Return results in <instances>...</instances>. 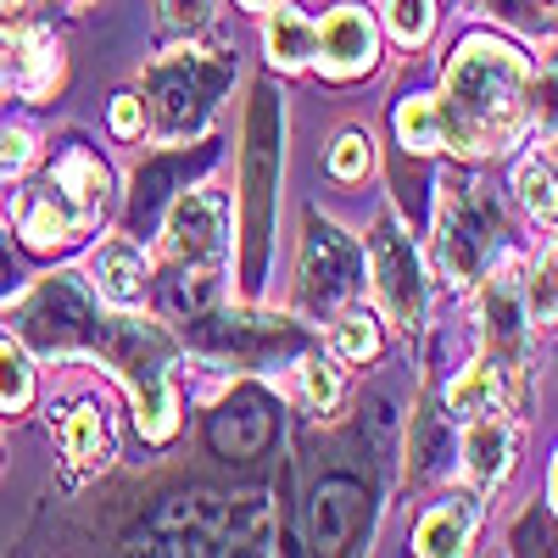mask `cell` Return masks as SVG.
<instances>
[{"instance_id":"6da1fadb","label":"cell","mask_w":558,"mask_h":558,"mask_svg":"<svg viewBox=\"0 0 558 558\" xmlns=\"http://www.w3.org/2000/svg\"><path fill=\"white\" fill-rule=\"evenodd\" d=\"M525 101V62L502 39H463L447 68V112L441 129L458 134V146H492L520 118Z\"/></svg>"},{"instance_id":"7a4b0ae2","label":"cell","mask_w":558,"mask_h":558,"mask_svg":"<svg viewBox=\"0 0 558 558\" xmlns=\"http://www.w3.org/2000/svg\"><path fill=\"white\" fill-rule=\"evenodd\" d=\"M96 352L134 391L146 441H168L173 436V347H168V336L157 324H140V318H101Z\"/></svg>"},{"instance_id":"3957f363","label":"cell","mask_w":558,"mask_h":558,"mask_svg":"<svg viewBox=\"0 0 558 558\" xmlns=\"http://www.w3.org/2000/svg\"><path fill=\"white\" fill-rule=\"evenodd\" d=\"M107 202V168L89 157L84 146H73L51 173H45L39 191H28L17 202V223L34 246H57V241H78L89 223L101 218Z\"/></svg>"},{"instance_id":"277c9868","label":"cell","mask_w":558,"mask_h":558,"mask_svg":"<svg viewBox=\"0 0 558 558\" xmlns=\"http://www.w3.org/2000/svg\"><path fill=\"white\" fill-rule=\"evenodd\" d=\"M274 196H279V101L268 89H257L252 118H246V196H241V218H246V291L263 286L268 274V252H274Z\"/></svg>"},{"instance_id":"5b68a950","label":"cell","mask_w":558,"mask_h":558,"mask_svg":"<svg viewBox=\"0 0 558 558\" xmlns=\"http://www.w3.org/2000/svg\"><path fill=\"white\" fill-rule=\"evenodd\" d=\"M223 218H229V202L218 191H184L173 202V218H168V252L179 263V286H173V307L184 313H202L207 296H213V279H218V263H223Z\"/></svg>"},{"instance_id":"8992f818","label":"cell","mask_w":558,"mask_h":558,"mask_svg":"<svg viewBox=\"0 0 558 558\" xmlns=\"http://www.w3.org/2000/svg\"><path fill=\"white\" fill-rule=\"evenodd\" d=\"M101 330V313L96 296H89L73 274H51L39 279L34 296L17 307V336L39 352H78V347H96Z\"/></svg>"},{"instance_id":"52a82bcc","label":"cell","mask_w":558,"mask_h":558,"mask_svg":"<svg viewBox=\"0 0 558 558\" xmlns=\"http://www.w3.org/2000/svg\"><path fill=\"white\" fill-rule=\"evenodd\" d=\"M229 57H179V62H162L151 68V101H157V118L168 134H184V129H196L213 101L223 96V84H229Z\"/></svg>"},{"instance_id":"ba28073f","label":"cell","mask_w":558,"mask_h":558,"mask_svg":"<svg viewBox=\"0 0 558 558\" xmlns=\"http://www.w3.org/2000/svg\"><path fill=\"white\" fill-rule=\"evenodd\" d=\"M218 520H223L218 492H179L129 536V547L134 553H223Z\"/></svg>"},{"instance_id":"9c48e42d","label":"cell","mask_w":558,"mask_h":558,"mask_svg":"<svg viewBox=\"0 0 558 558\" xmlns=\"http://www.w3.org/2000/svg\"><path fill=\"white\" fill-rule=\"evenodd\" d=\"M357 291V246L341 235L336 223H307V246H302V313L324 318L336 313Z\"/></svg>"},{"instance_id":"30bf717a","label":"cell","mask_w":558,"mask_h":558,"mask_svg":"<svg viewBox=\"0 0 558 558\" xmlns=\"http://www.w3.org/2000/svg\"><path fill=\"white\" fill-rule=\"evenodd\" d=\"M441 235H436V246H441V268L452 274V286H470V279H481V268H486V257H492V207H486V196H475V191H458V184H447V202H441Z\"/></svg>"},{"instance_id":"8fae6325","label":"cell","mask_w":558,"mask_h":558,"mask_svg":"<svg viewBox=\"0 0 558 558\" xmlns=\"http://www.w3.org/2000/svg\"><path fill=\"white\" fill-rule=\"evenodd\" d=\"M368 257H375V286H380V302L391 307V318L402 330H413L418 313H425V279H418V257H413V241L402 235L397 213L380 218L375 241H368Z\"/></svg>"},{"instance_id":"7c38bea8","label":"cell","mask_w":558,"mask_h":558,"mask_svg":"<svg viewBox=\"0 0 558 558\" xmlns=\"http://www.w3.org/2000/svg\"><path fill=\"white\" fill-rule=\"evenodd\" d=\"M313 57L324 62V73H330V78H352V73H363L368 62L380 57V34H375V23H368V12L341 7L330 23L318 28Z\"/></svg>"},{"instance_id":"4fadbf2b","label":"cell","mask_w":558,"mask_h":558,"mask_svg":"<svg viewBox=\"0 0 558 558\" xmlns=\"http://www.w3.org/2000/svg\"><path fill=\"white\" fill-rule=\"evenodd\" d=\"M357 520H363V486L347 481V475L324 481L313 492V502H307V536H313L318 553H341L352 542Z\"/></svg>"},{"instance_id":"5bb4252c","label":"cell","mask_w":558,"mask_h":558,"mask_svg":"<svg viewBox=\"0 0 558 558\" xmlns=\"http://www.w3.org/2000/svg\"><path fill=\"white\" fill-rule=\"evenodd\" d=\"M274 430V418H268V402L263 397H235L218 418H213V447L235 463V458H252Z\"/></svg>"},{"instance_id":"9a60e30c","label":"cell","mask_w":558,"mask_h":558,"mask_svg":"<svg viewBox=\"0 0 558 558\" xmlns=\"http://www.w3.org/2000/svg\"><path fill=\"white\" fill-rule=\"evenodd\" d=\"M508 452H514V436H508L502 418H492V413H470V430H463V475H470L475 486L502 481Z\"/></svg>"},{"instance_id":"2e32d148","label":"cell","mask_w":558,"mask_h":558,"mask_svg":"<svg viewBox=\"0 0 558 558\" xmlns=\"http://www.w3.org/2000/svg\"><path fill=\"white\" fill-rule=\"evenodd\" d=\"M475 520H481L475 497L441 502V508H430V514L418 520V531H413V547L425 553V558H441V553H463V547H470V536H475Z\"/></svg>"},{"instance_id":"e0dca14e","label":"cell","mask_w":558,"mask_h":558,"mask_svg":"<svg viewBox=\"0 0 558 558\" xmlns=\"http://www.w3.org/2000/svg\"><path fill=\"white\" fill-rule=\"evenodd\" d=\"M218 542L223 547H241V553H274V508L263 492L223 502V520H218Z\"/></svg>"},{"instance_id":"ac0fdd59","label":"cell","mask_w":558,"mask_h":558,"mask_svg":"<svg viewBox=\"0 0 558 558\" xmlns=\"http://www.w3.org/2000/svg\"><path fill=\"white\" fill-rule=\"evenodd\" d=\"M62 447H68V470L73 475H96L101 463L112 458V430L96 408H73L62 418Z\"/></svg>"},{"instance_id":"d6986e66","label":"cell","mask_w":558,"mask_h":558,"mask_svg":"<svg viewBox=\"0 0 558 558\" xmlns=\"http://www.w3.org/2000/svg\"><path fill=\"white\" fill-rule=\"evenodd\" d=\"M96 279H101V296L107 302L129 307V302L146 296V257L134 252V241H112L101 252V263H96Z\"/></svg>"},{"instance_id":"ffe728a7","label":"cell","mask_w":558,"mask_h":558,"mask_svg":"<svg viewBox=\"0 0 558 558\" xmlns=\"http://www.w3.org/2000/svg\"><path fill=\"white\" fill-rule=\"evenodd\" d=\"M486 330H492V341H508V347H514L520 330H525V302H520L514 263H502V274L492 279V291H486Z\"/></svg>"},{"instance_id":"44dd1931","label":"cell","mask_w":558,"mask_h":558,"mask_svg":"<svg viewBox=\"0 0 558 558\" xmlns=\"http://www.w3.org/2000/svg\"><path fill=\"white\" fill-rule=\"evenodd\" d=\"M313 45H318V28H313L307 17L274 12V23H268V51H274L279 68H302V62L313 57Z\"/></svg>"},{"instance_id":"7402d4cb","label":"cell","mask_w":558,"mask_h":558,"mask_svg":"<svg viewBox=\"0 0 558 558\" xmlns=\"http://www.w3.org/2000/svg\"><path fill=\"white\" fill-rule=\"evenodd\" d=\"M447 458H452V430H447L441 413L425 408L413 418V475H436Z\"/></svg>"},{"instance_id":"603a6c76","label":"cell","mask_w":558,"mask_h":558,"mask_svg":"<svg viewBox=\"0 0 558 558\" xmlns=\"http://www.w3.org/2000/svg\"><path fill=\"white\" fill-rule=\"evenodd\" d=\"M397 134H402V146H408V151H436L441 140H447V129H441V107L425 101V96L402 101V112H397Z\"/></svg>"},{"instance_id":"cb8c5ba5","label":"cell","mask_w":558,"mask_h":558,"mask_svg":"<svg viewBox=\"0 0 558 558\" xmlns=\"http://www.w3.org/2000/svg\"><path fill=\"white\" fill-rule=\"evenodd\" d=\"M497 402H502V368H470V375L452 386V397H447V408H452L458 418L497 413Z\"/></svg>"},{"instance_id":"d4e9b609","label":"cell","mask_w":558,"mask_h":558,"mask_svg":"<svg viewBox=\"0 0 558 558\" xmlns=\"http://www.w3.org/2000/svg\"><path fill=\"white\" fill-rule=\"evenodd\" d=\"M57 73H62V57H57V45H51V34H28L23 39V96H45V89L57 84Z\"/></svg>"},{"instance_id":"484cf974","label":"cell","mask_w":558,"mask_h":558,"mask_svg":"<svg viewBox=\"0 0 558 558\" xmlns=\"http://www.w3.org/2000/svg\"><path fill=\"white\" fill-rule=\"evenodd\" d=\"M34 397V368L17 347H0V413H23Z\"/></svg>"},{"instance_id":"4316f807","label":"cell","mask_w":558,"mask_h":558,"mask_svg":"<svg viewBox=\"0 0 558 558\" xmlns=\"http://www.w3.org/2000/svg\"><path fill=\"white\" fill-rule=\"evenodd\" d=\"M430 28H436V0H391V34L402 45L430 39Z\"/></svg>"},{"instance_id":"83f0119b","label":"cell","mask_w":558,"mask_h":558,"mask_svg":"<svg viewBox=\"0 0 558 558\" xmlns=\"http://www.w3.org/2000/svg\"><path fill=\"white\" fill-rule=\"evenodd\" d=\"M520 196H525V207L547 223L553 218V162L547 157H531L525 168H520Z\"/></svg>"},{"instance_id":"f1b7e54d","label":"cell","mask_w":558,"mask_h":558,"mask_svg":"<svg viewBox=\"0 0 558 558\" xmlns=\"http://www.w3.org/2000/svg\"><path fill=\"white\" fill-rule=\"evenodd\" d=\"M336 347H341V357L363 363V357H375L380 336H375V324H368V318H341L336 324Z\"/></svg>"},{"instance_id":"f546056e","label":"cell","mask_w":558,"mask_h":558,"mask_svg":"<svg viewBox=\"0 0 558 558\" xmlns=\"http://www.w3.org/2000/svg\"><path fill=\"white\" fill-rule=\"evenodd\" d=\"M368 157H375V151H368L363 134H341L336 151H330V168H336L341 179H357V173H368Z\"/></svg>"},{"instance_id":"4dcf8cb0","label":"cell","mask_w":558,"mask_h":558,"mask_svg":"<svg viewBox=\"0 0 558 558\" xmlns=\"http://www.w3.org/2000/svg\"><path fill=\"white\" fill-rule=\"evenodd\" d=\"M302 368H307V402L313 408H330L341 397V375H336L330 363H302Z\"/></svg>"},{"instance_id":"1f68e13d","label":"cell","mask_w":558,"mask_h":558,"mask_svg":"<svg viewBox=\"0 0 558 558\" xmlns=\"http://www.w3.org/2000/svg\"><path fill=\"white\" fill-rule=\"evenodd\" d=\"M531 318H547L553 324V252L536 263L531 274Z\"/></svg>"},{"instance_id":"d6a6232c","label":"cell","mask_w":558,"mask_h":558,"mask_svg":"<svg viewBox=\"0 0 558 558\" xmlns=\"http://www.w3.org/2000/svg\"><path fill=\"white\" fill-rule=\"evenodd\" d=\"M28 157H34V140L23 134V129H7V134H0V168H28Z\"/></svg>"},{"instance_id":"836d02e7","label":"cell","mask_w":558,"mask_h":558,"mask_svg":"<svg viewBox=\"0 0 558 558\" xmlns=\"http://www.w3.org/2000/svg\"><path fill=\"white\" fill-rule=\"evenodd\" d=\"M207 7H213V0H162V12H168L173 28H202L207 23Z\"/></svg>"},{"instance_id":"e575fe53","label":"cell","mask_w":558,"mask_h":558,"mask_svg":"<svg viewBox=\"0 0 558 558\" xmlns=\"http://www.w3.org/2000/svg\"><path fill=\"white\" fill-rule=\"evenodd\" d=\"M140 123H146V112H140L134 96H123V101L112 107V129H118V134H140Z\"/></svg>"},{"instance_id":"d590c367","label":"cell","mask_w":558,"mask_h":558,"mask_svg":"<svg viewBox=\"0 0 558 558\" xmlns=\"http://www.w3.org/2000/svg\"><path fill=\"white\" fill-rule=\"evenodd\" d=\"M7 274H12V263H7V252H0V286H7Z\"/></svg>"},{"instance_id":"8d00e7d4","label":"cell","mask_w":558,"mask_h":558,"mask_svg":"<svg viewBox=\"0 0 558 558\" xmlns=\"http://www.w3.org/2000/svg\"><path fill=\"white\" fill-rule=\"evenodd\" d=\"M246 7H268V0H246Z\"/></svg>"},{"instance_id":"74e56055","label":"cell","mask_w":558,"mask_h":558,"mask_svg":"<svg viewBox=\"0 0 558 558\" xmlns=\"http://www.w3.org/2000/svg\"><path fill=\"white\" fill-rule=\"evenodd\" d=\"M0 7H12V0H0Z\"/></svg>"}]
</instances>
